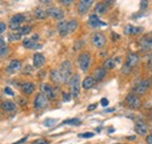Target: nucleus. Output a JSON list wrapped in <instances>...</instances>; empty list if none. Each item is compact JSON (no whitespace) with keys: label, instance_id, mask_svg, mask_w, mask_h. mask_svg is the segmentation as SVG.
<instances>
[{"label":"nucleus","instance_id":"2eb2a0df","mask_svg":"<svg viewBox=\"0 0 152 144\" xmlns=\"http://www.w3.org/2000/svg\"><path fill=\"white\" fill-rule=\"evenodd\" d=\"M21 68V61L20 60H13L10 62L8 67H7V71L10 74H13L15 71H18Z\"/></svg>","mask_w":152,"mask_h":144},{"label":"nucleus","instance_id":"1a4fd4ad","mask_svg":"<svg viewBox=\"0 0 152 144\" xmlns=\"http://www.w3.org/2000/svg\"><path fill=\"white\" fill-rule=\"evenodd\" d=\"M47 15L50 17V18H54V19L60 20V19H63L64 13H63L62 10H60V8H57V7H49V8L47 10Z\"/></svg>","mask_w":152,"mask_h":144},{"label":"nucleus","instance_id":"a211bd4d","mask_svg":"<svg viewBox=\"0 0 152 144\" xmlns=\"http://www.w3.org/2000/svg\"><path fill=\"white\" fill-rule=\"evenodd\" d=\"M105 75H107V69L105 68H97L94 71V76L93 78L95 79V81H102Z\"/></svg>","mask_w":152,"mask_h":144},{"label":"nucleus","instance_id":"c03bdc74","mask_svg":"<svg viewBox=\"0 0 152 144\" xmlns=\"http://www.w3.org/2000/svg\"><path fill=\"white\" fill-rule=\"evenodd\" d=\"M96 107H97V104H90V106L88 107V110H89V111H91V110H94Z\"/></svg>","mask_w":152,"mask_h":144},{"label":"nucleus","instance_id":"09e8293b","mask_svg":"<svg viewBox=\"0 0 152 144\" xmlns=\"http://www.w3.org/2000/svg\"><path fill=\"white\" fill-rule=\"evenodd\" d=\"M20 104H26V100H20Z\"/></svg>","mask_w":152,"mask_h":144},{"label":"nucleus","instance_id":"2f4dec72","mask_svg":"<svg viewBox=\"0 0 152 144\" xmlns=\"http://www.w3.org/2000/svg\"><path fill=\"white\" fill-rule=\"evenodd\" d=\"M56 122H57V121H56L55 118H47V120L43 122V125H46V127H53Z\"/></svg>","mask_w":152,"mask_h":144},{"label":"nucleus","instance_id":"c9c22d12","mask_svg":"<svg viewBox=\"0 0 152 144\" xmlns=\"http://www.w3.org/2000/svg\"><path fill=\"white\" fill-rule=\"evenodd\" d=\"M4 92H5V94H7V95H10V96H14V92H13L10 87H6V88L4 89Z\"/></svg>","mask_w":152,"mask_h":144},{"label":"nucleus","instance_id":"0eeeda50","mask_svg":"<svg viewBox=\"0 0 152 144\" xmlns=\"http://www.w3.org/2000/svg\"><path fill=\"white\" fill-rule=\"evenodd\" d=\"M149 87H150V81L149 80H143V81H140L137 86H136V88H135V94L138 96V95H144L146 92H147V89H149Z\"/></svg>","mask_w":152,"mask_h":144},{"label":"nucleus","instance_id":"cd10ccee","mask_svg":"<svg viewBox=\"0 0 152 144\" xmlns=\"http://www.w3.org/2000/svg\"><path fill=\"white\" fill-rule=\"evenodd\" d=\"M79 27V22L77 20H75V19H71L70 21H68V32L69 33H73L74 31H76Z\"/></svg>","mask_w":152,"mask_h":144},{"label":"nucleus","instance_id":"de8ad7c7","mask_svg":"<svg viewBox=\"0 0 152 144\" xmlns=\"http://www.w3.org/2000/svg\"><path fill=\"white\" fill-rule=\"evenodd\" d=\"M61 4L62 5H71L73 1H70V0H69V1H64V0H63V1H61Z\"/></svg>","mask_w":152,"mask_h":144},{"label":"nucleus","instance_id":"dca6fc26","mask_svg":"<svg viewBox=\"0 0 152 144\" xmlns=\"http://www.w3.org/2000/svg\"><path fill=\"white\" fill-rule=\"evenodd\" d=\"M0 108L6 113H13L15 110V103L12 101H4L0 103Z\"/></svg>","mask_w":152,"mask_h":144},{"label":"nucleus","instance_id":"f257e3e1","mask_svg":"<svg viewBox=\"0 0 152 144\" xmlns=\"http://www.w3.org/2000/svg\"><path fill=\"white\" fill-rule=\"evenodd\" d=\"M59 71L63 79V82L66 83H69L70 80H71V71H73V68H71V63L69 61H63L59 68Z\"/></svg>","mask_w":152,"mask_h":144},{"label":"nucleus","instance_id":"5fc2aeb1","mask_svg":"<svg viewBox=\"0 0 152 144\" xmlns=\"http://www.w3.org/2000/svg\"><path fill=\"white\" fill-rule=\"evenodd\" d=\"M151 135H152V129H151Z\"/></svg>","mask_w":152,"mask_h":144},{"label":"nucleus","instance_id":"4468645a","mask_svg":"<svg viewBox=\"0 0 152 144\" xmlns=\"http://www.w3.org/2000/svg\"><path fill=\"white\" fill-rule=\"evenodd\" d=\"M45 61H46V59L41 53H35L33 55V66L34 67H36V68L42 67L45 64Z\"/></svg>","mask_w":152,"mask_h":144},{"label":"nucleus","instance_id":"4be33fe9","mask_svg":"<svg viewBox=\"0 0 152 144\" xmlns=\"http://www.w3.org/2000/svg\"><path fill=\"white\" fill-rule=\"evenodd\" d=\"M95 79L93 78V76H87L84 80H83V82H82V87H83V89H86V90H88V89H91L94 86H95Z\"/></svg>","mask_w":152,"mask_h":144},{"label":"nucleus","instance_id":"ddd939ff","mask_svg":"<svg viewBox=\"0 0 152 144\" xmlns=\"http://www.w3.org/2000/svg\"><path fill=\"white\" fill-rule=\"evenodd\" d=\"M128 66H130L131 68H133V67H136L138 63H139V56H138V54H136V53H130L129 55H128V57H126V62H125Z\"/></svg>","mask_w":152,"mask_h":144},{"label":"nucleus","instance_id":"f704fd0d","mask_svg":"<svg viewBox=\"0 0 152 144\" xmlns=\"http://www.w3.org/2000/svg\"><path fill=\"white\" fill-rule=\"evenodd\" d=\"M93 136H94L93 132H84V134L79 135V137H81V138H89V137H93Z\"/></svg>","mask_w":152,"mask_h":144},{"label":"nucleus","instance_id":"864d4df0","mask_svg":"<svg viewBox=\"0 0 152 144\" xmlns=\"http://www.w3.org/2000/svg\"><path fill=\"white\" fill-rule=\"evenodd\" d=\"M150 70H151V71H152V62H151V63H150Z\"/></svg>","mask_w":152,"mask_h":144},{"label":"nucleus","instance_id":"6e6552de","mask_svg":"<svg viewBox=\"0 0 152 144\" xmlns=\"http://www.w3.org/2000/svg\"><path fill=\"white\" fill-rule=\"evenodd\" d=\"M91 5H93V0H81L77 4V12L80 14H86Z\"/></svg>","mask_w":152,"mask_h":144},{"label":"nucleus","instance_id":"9b49d317","mask_svg":"<svg viewBox=\"0 0 152 144\" xmlns=\"http://www.w3.org/2000/svg\"><path fill=\"white\" fill-rule=\"evenodd\" d=\"M88 25L93 28H96V27H103V26H107L105 22L101 21L100 18L96 15V14H91L89 17V20H88Z\"/></svg>","mask_w":152,"mask_h":144},{"label":"nucleus","instance_id":"4c0bfd02","mask_svg":"<svg viewBox=\"0 0 152 144\" xmlns=\"http://www.w3.org/2000/svg\"><path fill=\"white\" fill-rule=\"evenodd\" d=\"M82 43H83V42H82L81 40H79V41H76V42H75V46H74V49H75V50H77V49H80V48L82 47Z\"/></svg>","mask_w":152,"mask_h":144},{"label":"nucleus","instance_id":"3c124183","mask_svg":"<svg viewBox=\"0 0 152 144\" xmlns=\"http://www.w3.org/2000/svg\"><path fill=\"white\" fill-rule=\"evenodd\" d=\"M128 138H129L130 141H133V139H135V137H133V136H130V137H128Z\"/></svg>","mask_w":152,"mask_h":144},{"label":"nucleus","instance_id":"a18cd8bd","mask_svg":"<svg viewBox=\"0 0 152 144\" xmlns=\"http://www.w3.org/2000/svg\"><path fill=\"white\" fill-rule=\"evenodd\" d=\"M27 141V137H25V138H21L20 141H18V142H15V143H13V144H20V143H24V142H26Z\"/></svg>","mask_w":152,"mask_h":144},{"label":"nucleus","instance_id":"a19ab883","mask_svg":"<svg viewBox=\"0 0 152 144\" xmlns=\"http://www.w3.org/2000/svg\"><path fill=\"white\" fill-rule=\"evenodd\" d=\"M101 104H102L103 107H107V106L109 104V101H108V99H105V97H103V99L101 100Z\"/></svg>","mask_w":152,"mask_h":144},{"label":"nucleus","instance_id":"c756f323","mask_svg":"<svg viewBox=\"0 0 152 144\" xmlns=\"http://www.w3.org/2000/svg\"><path fill=\"white\" fill-rule=\"evenodd\" d=\"M62 124H70V125H80L81 124V120L79 118H70V120H66L62 122Z\"/></svg>","mask_w":152,"mask_h":144},{"label":"nucleus","instance_id":"603ef678","mask_svg":"<svg viewBox=\"0 0 152 144\" xmlns=\"http://www.w3.org/2000/svg\"><path fill=\"white\" fill-rule=\"evenodd\" d=\"M150 120L152 121V110H151V113H150Z\"/></svg>","mask_w":152,"mask_h":144},{"label":"nucleus","instance_id":"58836bf2","mask_svg":"<svg viewBox=\"0 0 152 144\" xmlns=\"http://www.w3.org/2000/svg\"><path fill=\"white\" fill-rule=\"evenodd\" d=\"M6 31V24L5 22H1V21H0V34H1V33H4Z\"/></svg>","mask_w":152,"mask_h":144},{"label":"nucleus","instance_id":"f3484780","mask_svg":"<svg viewBox=\"0 0 152 144\" xmlns=\"http://www.w3.org/2000/svg\"><path fill=\"white\" fill-rule=\"evenodd\" d=\"M143 32V28L140 27H135V26H131V25H126L124 27V34L125 35H135V34H138V33H142Z\"/></svg>","mask_w":152,"mask_h":144},{"label":"nucleus","instance_id":"7c9ffc66","mask_svg":"<svg viewBox=\"0 0 152 144\" xmlns=\"http://www.w3.org/2000/svg\"><path fill=\"white\" fill-rule=\"evenodd\" d=\"M31 29H32L31 26H22V27L18 31V33H19L20 35H26V34H28V33L31 32Z\"/></svg>","mask_w":152,"mask_h":144},{"label":"nucleus","instance_id":"8fccbe9b","mask_svg":"<svg viewBox=\"0 0 152 144\" xmlns=\"http://www.w3.org/2000/svg\"><path fill=\"white\" fill-rule=\"evenodd\" d=\"M105 111H108V113H112V111H114V109H112V108H110V109H107Z\"/></svg>","mask_w":152,"mask_h":144},{"label":"nucleus","instance_id":"b1692460","mask_svg":"<svg viewBox=\"0 0 152 144\" xmlns=\"http://www.w3.org/2000/svg\"><path fill=\"white\" fill-rule=\"evenodd\" d=\"M50 80H52L53 82H55V83H61V82H63V79H62V76H61V74H60V71L56 70V69H54V70L50 71Z\"/></svg>","mask_w":152,"mask_h":144},{"label":"nucleus","instance_id":"20e7f679","mask_svg":"<svg viewBox=\"0 0 152 144\" xmlns=\"http://www.w3.org/2000/svg\"><path fill=\"white\" fill-rule=\"evenodd\" d=\"M125 104H126L129 108L137 109V108L140 107L142 102H140L139 97H138L136 94H129V95H126V97H125Z\"/></svg>","mask_w":152,"mask_h":144},{"label":"nucleus","instance_id":"f8f14e48","mask_svg":"<svg viewBox=\"0 0 152 144\" xmlns=\"http://www.w3.org/2000/svg\"><path fill=\"white\" fill-rule=\"evenodd\" d=\"M147 130H149V127H147V124L144 121L139 120V121L136 122V124H135V131L138 135H146Z\"/></svg>","mask_w":152,"mask_h":144},{"label":"nucleus","instance_id":"39448f33","mask_svg":"<svg viewBox=\"0 0 152 144\" xmlns=\"http://www.w3.org/2000/svg\"><path fill=\"white\" fill-rule=\"evenodd\" d=\"M47 106H48V99L42 93H39L34 99V108L40 110V109H45Z\"/></svg>","mask_w":152,"mask_h":144},{"label":"nucleus","instance_id":"423d86ee","mask_svg":"<svg viewBox=\"0 0 152 144\" xmlns=\"http://www.w3.org/2000/svg\"><path fill=\"white\" fill-rule=\"evenodd\" d=\"M107 39L102 33H95L91 36V43L96 47V48H103L105 46Z\"/></svg>","mask_w":152,"mask_h":144},{"label":"nucleus","instance_id":"c85d7f7f","mask_svg":"<svg viewBox=\"0 0 152 144\" xmlns=\"http://www.w3.org/2000/svg\"><path fill=\"white\" fill-rule=\"evenodd\" d=\"M115 66H116V60H114V59H108L103 63V68H105V69H114Z\"/></svg>","mask_w":152,"mask_h":144},{"label":"nucleus","instance_id":"7ed1b4c3","mask_svg":"<svg viewBox=\"0 0 152 144\" xmlns=\"http://www.w3.org/2000/svg\"><path fill=\"white\" fill-rule=\"evenodd\" d=\"M69 85H70V94L73 97L76 99L80 94V76L77 74L73 75Z\"/></svg>","mask_w":152,"mask_h":144},{"label":"nucleus","instance_id":"412c9836","mask_svg":"<svg viewBox=\"0 0 152 144\" xmlns=\"http://www.w3.org/2000/svg\"><path fill=\"white\" fill-rule=\"evenodd\" d=\"M140 47L144 52H149L152 50V39L150 38H144L143 40H140Z\"/></svg>","mask_w":152,"mask_h":144},{"label":"nucleus","instance_id":"37998d69","mask_svg":"<svg viewBox=\"0 0 152 144\" xmlns=\"http://www.w3.org/2000/svg\"><path fill=\"white\" fill-rule=\"evenodd\" d=\"M146 7H147V1H140V8L145 10Z\"/></svg>","mask_w":152,"mask_h":144},{"label":"nucleus","instance_id":"9d476101","mask_svg":"<svg viewBox=\"0 0 152 144\" xmlns=\"http://www.w3.org/2000/svg\"><path fill=\"white\" fill-rule=\"evenodd\" d=\"M40 89H41V93L49 100V99H54L55 97V93H54V89L50 85H47V83H42L40 86Z\"/></svg>","mask_w":152,"mask_h":144},{"label":"nucleus","instance_id":"5701e85b","mask_svg":"<svg viewBox=\"0 0 152 144\" xmlns=\"http://www.w3.org/2000/svg\"><path fill=\"white\" fill-rule=\"evenodd\" d=\"M22 46L27 49H34V48H41V45L36 43L35 41H33L32 39H25L22 42Z\"/></svg>","mask_w":152,"mask_h":144},{"label":"nucleus","instance_id":"49530a36","mask_svg":"<svg viewBox=\"0 0 152 144\" xmlns=\"http://www.w3.org/2000/svg\"><path fill=\"white\" fill-rule=\"evenodd\" d=\"M4 46H6V45H5V41H4V39H3L1 36H0V47H4Z\"/></svg>","mask_w":152,"mask_h":144},{"label":"nucleus","instance_id":"a878e982","mask_svg":"<svg viewBox=\"0 0 152 144\" xmlns=\"http://www.w3.org/2000/svg\"><path fill=\"white\" fill-rule=\"evenodd\" d=\"M34 14H35V18H36V19L41 20V19H45V18L47 17V11L43 10L42 7H38V8L35 10Z\"/></svg>","mask_w":152,"mask_h":144},{"label":"nucleus","instance_id":"393cba45","mask_svg":"<svg viewBox=\"0 0 152 144\" xmlns=\"http://www.w3.org/2000/svg\"><path fill=\"white\" fill-rule=\"evenodd\" d=\"M25 15L24 14H15V15H13L12 18H11V20H10V24H12V25H21L24 21H25Z\"/></svg>","mask_w":152,"mask_h":144},{"label":"nucleus","instance_id":"473e14b6","mask_svg":"<svg viewBox=\"0 0 152 144\" xmlns=\"http://www.w3.org/2000/svg\"><path fill=\"white\" fill-rule=\"evenodd\" d=\"M8 54V47L4 46V47H0V57H4Z\"/></svg>","mask_w":152,"mask_h":144},{"label":"nucleus","instance_id":"6ab92c4d","mask_svg":"<svg viewBox=\"0 0 152 144\" xmlns=\"http://www.w3.org/2000/svg\"><path fill=\"white\" fill-rule=\"evenodd\" d=\"M57 32H59V34L61 35V36H66L69 32H68V22H66V21H60L59 24H57Z\"/></svg>","mask_w":152,"mask_h":144},{"label":"nucleus","instance_id":"ea45409f","mask_svg":"<svg viewBox=\"0 0 152 144\" xmlns=\"http://www.w3.org/2000/svg\"><path fill=\"white\" fill-rule=\"evenodd\" d=\"M70 97H71V94H70V93H66V94H63V100H64L66 102H68V101L70 100Z\"/></svg>","mask_w":152,"mask_h":144},{"label":"nucleus","instance_id":"aec40b11","mask_svg":"<svg viewBox=\"0 0 152 144\" xmlns=\"http://www.w3.org/2000/svg\"><path fill=\"white\" fill-rule=\"evenodd\" d=\"M35 89V86L34 83L32 82H25L22 86H21V92L25 94V95H31Z\"/></svg>","mask_w":152,"mask_h":144},{"label":"nucleus","instance_id":"bb28decb","mask_svg":"<svg viewBox=\"0 0 152 144\" xmlns=\"http://www.w3.org/2000/svg\"><path fill=\"white\" fill-rule=\"evenodd\" d=\"M108 11V6H107V4H104V3H98L97 5H96V7H95V12L97 13V14H103V13H105Z\"/></svg>","mask_w":152,"mask_h":144},{"label":"nucleus","instance_id":"79ce46f5","mask_svg":"<svg viewBox=\"0 0 152 144\" xmlns=\"http://www.w3.org/2000/svg\"><path fill=\"white\" fill-rule=\"evenodd\" d=\"M145 141H146V143L147 144H152V135L150 134V135H147L146 136V138H145Z\"/></svg>","mask_w":152,"mask_h":144},{"label":"nucleus","instance_id":"72a5a7b5","mask_svg":"<svg viewBox=\"0 0 152 144\" xmlns=\"http://www.w3.org/2000/svg\"><path fill=\"white\" fill-rule=\"evenodd\" d=\"M21 38V35L19 34V33H15V34H10V40L11 41H17V40H19Z\"/></svg>","mask_w":152,"mask_h":144},{"label":"nucleus","instance_id":"e433bc0d","mask_svg":"<svg viewBox=\"0 0 152 144\" xmlns=\"http://www.w3.org/2000/svg\"><path fill=\"white\" fill-rule=\"evenodd\" d=\"M49 142L47 141V139H36V141H34L32 144H48Z\"/></svg>","mask_w":152,"mask_h":144},{"label":"nucleus","instance_id":"f03ea898","mask_svg":"<svg viewBox=\"0 0 152 144\" xmlns=\"http://www.w3.org/2000/svg\"><path fill=\"white\" fill-rule=\"evenodd\" d=\"M90 61H91V57H90V54L88 52H84V53H81L79 55V59H77V63H79V67L81 68L82 71H86L89 69V66H90Z\"/></svg>","mask_w":152,"mask_h":144}]
</instances>
